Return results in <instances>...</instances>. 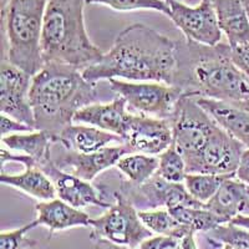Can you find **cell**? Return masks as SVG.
I'll return each instance as SVG.
<instances>
[{
  "instance_id": "13",
  "label": "cell",
  "mask_w": 249,
  "mask_h": 249,
  "mask_svg": "<svg viewBox=\"0 0 249 249\" xmlns=\"http://www.w3.org/2000/svg\"><path fill=\"white\" fill-rule=\"evenodd\" d=\"M122 141L131 153L160 156L173 143L172 124L170 120L132 113Z\"/></svg>"
},
{
  "instance_id": "28",
  "label": "cell",
  "mask_w": 249,
  "mask_h": 249,
  "mask_svg": "<svg viewBox=\"0 0 249 249\" xmlns=\"http://www.w3.org/2000/svg\"><path fill=\"white\" fill-rule=\"evenodd\" d=\"M159 173L162 178L172 183H184L188 171L183 156L178 152V150L171 144L167 150L159 156Z\"/></svg>"
},
{
  "instance_id": "25",
  "label": "cell",
  "mask_w": 249,
  "mask_h": 249,
  "mask_svg": "<svg viewBox=\"0 0 249 249\" xmlns=\"http://www.w3.org/2000/svg\"><path fill=\"white\" fill-rule=\"evenodd\" d=\"M168 211L182 226L190 228L195 233H208L224 224L221 218L206 208V206H177Z\"/></svg>"
},
{
  "instance_id": "33",
  "label": "cell",
  "mask_w": 249,
  "mask_h": 249,
  "mask_svg": "<svg viewBox=\"0 0 249 249\" xmlns=\"http://www.w3.org/2000/svg\"><path fill=\"white\" fill-rule=\"evenodd\" d=\"M231 57L249 81V43L231 48Z\"/></svg>"
},
{
  "instance_id": "17",
  "label": "cell",
  "mask_w": 249,
  "mask_h": 249,
  "mask_svg": "<svg viewBox=\"0 0 249 249\" xmlns=\"http://www.w3.org/2000/svg\"><path fill=\"white\" fill-rule=\"evenodd\" d=\"M196 100L222 130L249 148V104L242 105L202 97Z\"/></svg>"
},
{
  "instance_id": "2",
  "label": "cell",
  "mask_w": 249,
  "mask_h": 249,
  "mask_svg": "<svg viewBox=\"0 0 249 249\" xmlns=\"http://www.w3.org/2000/svg\"><path fill=\"white\" fill-rule=\"evenodd\" d=\"M176 61L172 85L183 96L249 104V81L233 62L230 44L208 46L179 40Z\"/></svg>"
},
{
  "instance_id": "21",
  "label": "cell",
  "mask_w": 249,
  "mask_h": 249,
  "mask_svg": "<svg viewBox=\"0 0 249 249\" xmlns=\"http://www.w3.org/2000/svg\"><path fill=\"white\" fill-rule=\"evenodd\" d=\"M231 48L249 43V13L242 0H211Z\"/></svg>"
},
{
  "instance_id": "12",
  "label": "cell",
  "mask_w": 249,
  "mask_h": 249,
  "mask_svg": "<svg viewBox=\"0 0 249 249\" xmlns=\"http://www.w3.org/2000/svg\"><path fill=\"white\" fill-rule=\"evenodd\" d=\"M244 150V144L218 126L201 153L187 164V171L188 173L235 176Z\"/></svg>"
},
{
  "instance_id": "1",
  "label": "cell",
  "mask_w": 249,
  "mask_h": 249,
  "mask_svg": "<svg viewBox=\"0 0 249 249\" xmlns=\"http://www.w3.org/2000/svg\"><path fill=\"white\" fill-rule=\"evenodd\" d=\"M176 41L148 28L132 24L117 35L101 60L82 70L88 81L121 79L172 85L176 72Z\"/></svg>"
},
{
  "instance_id": "19",
  "label": "cell",
  "mask_w": 249,
  "mask_h": 249,
  "mask_svg": "<svg viewBox=\"0 0 249 249\" xmlns=\"http://www.w3.org/2000/svg\"><path fill=\"white\" fill-rule=\"evenodd\" d=\"M39 226L48 228L50 233L62 232L77 227H90V215L80 208L70 206L60 198L43 201L35 206Z\"/></svg>"
},
{
  "instance_id": "15",
  "label": "cell",
  "mask_w": 249,
  "mask_h": 249,
  "mask_svg": "<svg viewBox=\"0 0 249 249\" xmlns=\"http://www.w3.org/2000/svg\"><path fill=\"white\" fill-rule=\"evenodd\" d=\"M43 168L46 175L50 177L56 190L57 198L66 202L76 208L95 206L101 208H110L111 204L105 201L104 195L91 182L80 178L77 176L71 175L56 167L54 161L46 163Z\"/></svg>"
},
{
  "instance_id": "40",
  "label": "cell",
  "mask_w": 249,
  "mask_h": 249,
  "mask_svg": "<svg viewBox=\"0 0 249 249\" xmlns=\"http://www.w3.org/2000/svg\"><path fill=\"white\" fill-rule=\"evenodd\" d=\"M222 249H233V248L230 246H222Z\"/></svg>"
},
{
  "instance_id": "3",
  "label": "cell",
  "mask_w": 249,
  "mask_h": 249,
  "mask_svg": "<svg viewBox=\"0 0 249 249\" xmlns=\"http://www.w3.org/2000/svg\"><path fill=\"white\" fill-rule=\"evenodd\" d=\"M99 102L96 82L81 70L61 64H46L31 80L30 105L36 130L48 132L56 143L60 133L74 124V116L85 106Z\"/></svg>"
},
{
  "instance_id": "16",
  "label": "cell",
  "mask_w": 249,
  "mask_h": 249,
  "mask_svg": "<svg viewBox=\"0 0 249 249\" xmlns=\"http://www.w3.org/2000/svg\"><path fill=\"white\" fill-rule=\"evenodd\" d=\"M131 116L132 112L128 110L126 100L117 96L112 101L95 102L82 107L74 116V124L95 126L122 139Z\"/></svg>"
},
{
  "instance_id": "36",
  "label": "cell",
  "mask_w": 249,
  "mask_h": 249,
  "mask_svg": "<svg viewBox=\"0 0 249 249\" xmlns=\"http://www.w3.org/2000/svg\"><path fill=\"white\" fill-rule=\"evenodd\" d=\"M179 249H198L197 242H196V233L195 232L187 233L184 237L181 238Z\"/></svg>"
},
{
  "instance_id": "38",
  "label": "cell",
  "mask_w": 249,
  "mask_h": 249,
  "mask_svg": "<svg viewBox=\"0 0 249 249\" xmlns=\"http://www.w3.org/2000/svg\"><path fill=\"white\" fill-rule=\"evenodd\" d=\"M232 223L237 224V226H241L243 227V228H247V230H249V215H238V217H235L234 219L232 221Z\"/></svg>"
},
{
  "instance_id": "32",
  "label": "cell",
  "mask_w": 249,
  "mask_h": 249,
  "mask_svg": "<svg viewBox=\"0 0 249 249\" xmlns=\"http://www.w3.org/2000/svg\"><path fill=\"white\" fill-rule=\"evenodd\" d=\"M181 239L171 235H152L136 249H179Z\"/></svg>"
},
{
  "instance_id": "27",
  "label": "cell",
  "mask_w": 249,
  "mask_h": 249,
  "mask_svg": "<svg viewBox=\"0 0 249 249\" xmlns=\"http://www.w3.org/2000/svg\"><path fill=\"white\" fill-rule=\"evenodd\" d=\"M233 176L212 175V173H188L184 179L187 191L196 201L206 204L221 188L223 182Z\"/></svg>"
},
{
  "instance_id": "39",
  "label": "cell",
  "mask_w": 249,
  "mask_h": 249,
  "mask_svg": "<svg viewBox=\"0 0 249 249\" xmlns=\"http://www.w3.org/2000/svg\"><path fill=\"white\" fill-rule=\"evenodd\" d=\"M10 1H12V0H0V12L4 10V9H6V6L9 5Z\"/></svg>"
},
{
  "instance_id": "7",
  "label": "cell",
  "mask_w": 249,
  "mask_h": 249,
  "mask_svg": "<svg viewBox=\"0 0 249 249\" xmlns=\"http://www.w3.org/2000/svg\"><path fill=\"white\" fill-rule=\"evenodd\" d=\"M110 88L127 102V107L137 115L170 120L173 117L183 93L179 89L164 82L126 81L111 79Z\"/></svg>"
},
{
  "instance_id": "10",
  "label": "cell",
  "mask_w": 249,
  "mask_h": 249,
  "mask_svg": "<svg viewBox=\"0 0 249 249\" xmlns=\"http://www.w3.org/2000/svg\"><path fill=\"white\" fill-rule=\"evenodd\" d=\"M170 5V19L172 20L184 39L202 45L215 46L221 44L222 31L211 0H202L198 5L190 6L166 0Z\"/></svg>"
},
{
  "instance_id": "6",
  "label": "cell",
  "mask_w": 249,
  "mask_h": 249,
  "mask_svg": "<svg viewBox=\"0 0 249 249\" xmlns=\"http://www.w3.org/2000/svg\"><path fill=\"white\" fill-rule=\"evenodd\" d=\"M115 199L110 208L97 218L91 219L92 241L102 239L128 249H136L153 234L144 226L139 210L117 191H112Z\"/></svg>"
},
{
  "instance_id": "30",
  "label": "cell",
  "mask_w": 249,
  "mask_h": 249,
  "mask_svg": "<svg viewBox=\"0 0 249 249\" xmlns=\"http://www.w3.org/2000/svg\"><path fill=\"white\" fill-rule=\"evenodd\" d=\"M86 4L102 5L116 12H136V10H153L170 17V5L166 0H86Z\"/></svg>"
},
{
  "instance_id": "4",
  "label": "cell",
  "mask_w": 249,
  "mask_h": 249,
  "mask_svg": "<svg viewBox=\"0 0 249 249\" xmlns=\"http://www.w3.org/2000/svg\"><path fill=\"white\" fill-rule=\"evenodd\" d=\"M86 0H48L41 34L44 65L61 64L85 70L104 55L85 26Z\"/></svg>"
},
{
  "instance_id": "26",
  "label": "cell",
  "mask_w": 249,
  "mask_h": 249,
  "mask_svg": "<svg viewBox=\"0 0 249 249\" xmlns=\"http://www.w3.org/2000/svg\"><path fill=\"white\" fill-rule=\"evenodd\" d=\"M140 218L148 230L157 235H171L181 239L187 233L193 232L190 228L182 226L167 208L151 211H139Z\"/></svg>"
},
{
  "instance_id": "11",
  "label": "cell",
  "mask_w": 249,
  "mask_h": 249,
  "mask_svg": "<svg viewBox=\"0 0 249 249\" xmlns=\"http://www.w3.org/2000/svg\"><path fill=\"white\" fill-rule=\"evenodd\" d=\"M33 76L8 60L0 65V112L28 124L34 130V112L30 105Z\"/></svg>"
},
{
  "instance_id": "8",
  "label": "cell",
  "mask_w": 249,
  "mask_h": 249,
  "mask_svg": "<svg viewBox=\"0 0 249 249\" xmlns=\"http://www.w3.org/2000/svg\"><path fill=\"white\" fill-rule=\"evenodd\" d=\"M173 146L183 156L186 164L201 153L212 133L218 127L217 122L198 105L195 97H182L171 119Z\"/></svg>"
},
{
  "instance_id": "23",
  "label": "cell",
  "mask_w": 249,
  "mask_h": 249,
  "mask_svg": "<svg viewBox=\"0 0 249 249\" xmlns=\"http://www.w3.org/2000/svg\"><path fill=\"white\" fill-rule=\"evenodd\" d=\"M1 143L8 150L30 156L40 168L53 161L51 146L55 143L53 137L43 130L15 133L1 137Z\"/></svg>"
},
{
  "instance_id": "14",
  "label": "cell",
  "mask_w": 249,
  "mask_h": 249,
  "mask_svg": "<svg viewBox=\"0 0 249 249\" xmlns=\"http://www.w3.org/2000/svg\"><path fill=\"white\" fill-rule=\"evenodd\" d=\"M127 153L131 152L124 143H117L116 146H107L92 153L65 150L56 159H53V161L60 170L77 176L85 181L92 182L102 172L116 167L117 162Z\"/></svg>"
},
{
  "instance_id": "34",
  "label": "cell",
  "mask_w": 249,
  "mask_h": 249,
  "mask_svg": "<svg viewBox=\"0 0 249 249\" xmlns=\"http://www.w3.org/2000/svg\"><path fill=\"white\" fill-rule=\"evenodd\" d=\"M0 128H1V137L10 136V135H15V133L34 131V128L28 126V124L18 121L15 119H12V117L6 116V115H1V119H0Z\"/></svg>"
},
{
  "instance_id": "29",
  "label": "cell",
  "mask_w": 249,
  "mask_h": 249,
  "mask_svg": "<svg viewBox=\"0 0 249 249\" xmlns=\"http://www.w3.org/2000/svg\"><path fill=\"white\" fill-rule=\"evenodd\" d=\"M204 234H210L208 241L218 246H230L233 249H249V230L232 223L217 227Z\"/></svg>"
},
{
  "instance_id": "9",
  "label": "cell",
  "mask_w": 249,
  "mask_h": 249,
  "mask_svg": "<svg viewBox=\"0 0 249 249\" xmlns=\"http://www.w3.org/2000/svg\"><path fill=\"white\" fill-rule=\"evenodd\" d=\"M117 192L124 196L139 211H151L159 208H173L177 206L202 207L204 204L196 201L188 193L184 183H172L156 173L152 178L140 186H133L126 179H121Z\"/></svg>"
},
{
  "instance_id": "24",
  "label": "cell",
  "mask_w": 249,
  "mask_h": 249,
  "mask_svg": "<svg viewBox=\"0 0 249 249\" xmlns=\"http://www.w3.org/2000/svg\"><path fill=\"white\" fill-rule=\"evenodd\" d=\"M159 156L127 153L116 164V168L128 183L140 186L151 179L159 171Z\"/></svg>"
},
{
  "instance_id": "18",
  "label": "cell",
  "mask_w": 249,
  "mask_h": 249,
  "mask_svg": "<svg viewBox=\"0 0 249 249\" xmlns=\"http://www.w3.org/2000/svg\"><path fill=\"white\" fill-rule=\"evenodd\" d=\"M204 206L221 218L224 224L238 215H249V187L235 178V176L228 177Z\"/></svg>"
},
{
  "instance_id": "20",
  "label": "cell",
  "mask_w": 249,
  "mask_h": 249,
  "mask_svg": "<svg viewBox=\"0 0 249 249\" xmlns=\"http://www.w3.org/2000/svg\"><path fill=\"white\" fill-rule=\"evenodd\" d=\"M56 143L61 144L65 150L80 153H92L112 143H124V141L115 133L107 132L95 126L71 124L60 133Z\"/></svg>"
},
{
  "instance_id": "5",
  "label": "cell",
  "mask_w": 249,
  "mask_h": 249,
  "mask_svg": "<svg viewBox=\"0 0 249 249\" xmlns=\"http://www.w3.org/2000/svg\"><path fill=\"white\" fill-rule=\"evenodd\" d=\"M48 0H12L1 10L3 60L30 76L44 66L41 54L44 14Z\"/></svg>"
},
{
  "instance_id": "31",
  "label": "cell",
  "mask_w": 249,
  "mask_h": 249,
  "mask_svg": "<svg viewBox=\"0 0 249 249\" xmlns=\"http://www.w3.org/2000/svg\"><path fill=\"white\" fill-rule=\"evenodd\" d=\"M39 227L36 219L25 226L12 231H3L0 233V249H31L39 244V242L28 238V233Z\"/></svg>"
},
{
  "instance_id": "22",
  "label": "cell",
  "mask_w": 249,
  "mask_h": 249,
  "mask_svg": "<svg viewBox=\"0 0 249 249\" xmlns=\"http://www.w3.org/2000/svg\"><path fill=\"white\" fill-rule=\"evenodd\" d=\"M0 182L30 196L39 202L56 198V190L45 171L40 167H29L21 173L1 172Z\"/></svg>"
},
{
  "instance_id": "37",
  "label": "cell",
  "mask_w": 249,
  "mask_h": 249,
  "mask_svg": "<svg viewBox=\"0 0 249 249\" xmlns=\"http://www.w3.org/2000/svg\"><path fill=\"white\" fill-rule=\"evenodd\" d=\"M93 242H95V244H93L92 249H128V248H124V247L111 243V242L102 241V239H97V241H93Z\"/></svg>"
},
{
  "instance_id": "35",
  "label": "cell",
  "mask_w": 249,
  "mask_h": 249,
  "mask_svg": "<svg viewBox=\"0 0 249 249\" xmlns=\"http://www.w3.org/2000/svg\"><path fill=\"white\" fill-rule=\"evenodd\" d=\"M235 178L249 187V148H246L235 172Z\"/></svg>"
}]
</instances>
